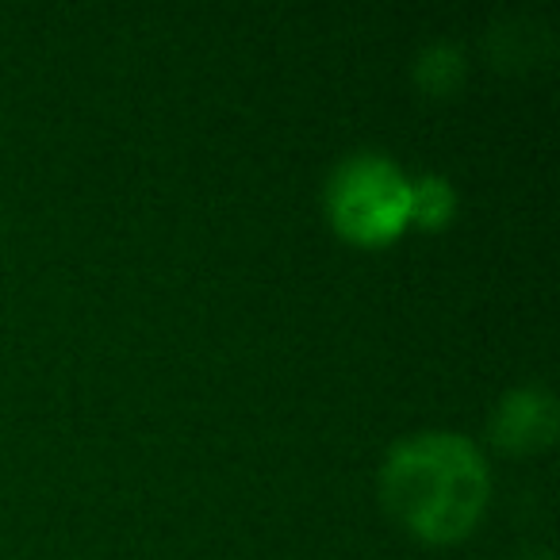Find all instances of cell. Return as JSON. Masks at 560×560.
<instances>
[{
	"instance_id": "cell-1",
	"label": "cell",
	"mask_w": 560,
	"mask_h": 560,
	"mask_svg": "<svg viewBox=\"0 0 560 560\" xmlns=\"http://www.w3.org/2000/svg\"><path fill=\"white\" fill-rule=\"evenodd\" d=\"M491 476L468 438L450 430H422L396 442L381 468V495L388 511L427 541H457L480 522Z\"/></svg>"
},
{
	"instance_id": "cell-2",
	"label": "cell",
	"mask_w": 560,
	"mask_h": 560,
	"mask_svg": "<svg viewBox=\"0 0 560 560\" xmlns=\"http://www.w3.org/2000/svg\"><path fill=\"white\" fill-rule=\"evenodd\" d=\"M327 211L338 234L361 246H381L411 223V180L381 154H353L327 185Z\"/></svg>"
},
{
	"instance_id": "cell-3",
	"label": "cell",
	"mask_w": 560,
	"mask_h": 560,
	"mask_svg": "<svg viewBox=\"0 0 560 560\" xmlns=\"http://www.w3.org/2000/svg\"><path fill=\"white\" fill-rule=\"evenodd\" d=\"M491 442L506 453H541L557 442L560 411L557 399L541 384H522V388L506 392L491 411Z\"/></svg>"
},
{
	"instance_id": "cell-4",
	"label": "cell",
	"mask_w": 560,
	"mask_h": 560,
	"mask_svg": "<svg viewBox=\"0 0 560 560\" xmlns=\"http://www.w3.org/2000/svg\"><path fill=\"white\" fill-rule=\"evenodd\" d=\"M549 47H552L549 32L529 16L499 20L488 35L491 58H495V66H506V70H526V66L541 62L549 55Z\"/></svg>"
},
{
	"instance_id": "cell-5",
	"label": "cell",
	"mask_w": 560,
	"mask_h": 560,
	"mask_svg": "<svg viewBox=\"0 0 560 560\" xmlns=\"http://www.w3.org/2000/svg\"><path fill=\"white\" fill-rule=\"evenodd\" d=\"M415 81L430 96H450L465 81V58H460V50L453 43H427L419 50V58H415Z\"/></svg>"
},
{
	"instance_id": "cell-6",
	"label": "cell",
	"mask_w": 560,
	"mask_h": 560,
	"mask_svg": "<svg viewBox=\"0 0 560 560\" xmlns=\"http://www.w3.org/2000/svg\"><path fill=\"white\" fill-rule=\"evenodd\" d=\"M457 211V192L445 177H427L411 180V219L422 226H445Z\"/></svg>"
},
{
	"instance_id": "cell-7",
	"label": "cell",
	"mask_w": 560,
	"mask_h": 560,
	"mask_svg": "<svg viewBox=\"0 0 560 560\" xmlns=\"http://www.w3.org/2000/svg\"><path fill=\"white\" fill-rule=\"evenodd\" d=\"M522 560H552L549 552H529V557H522Z\"/></svg>"
}]
</instances>
